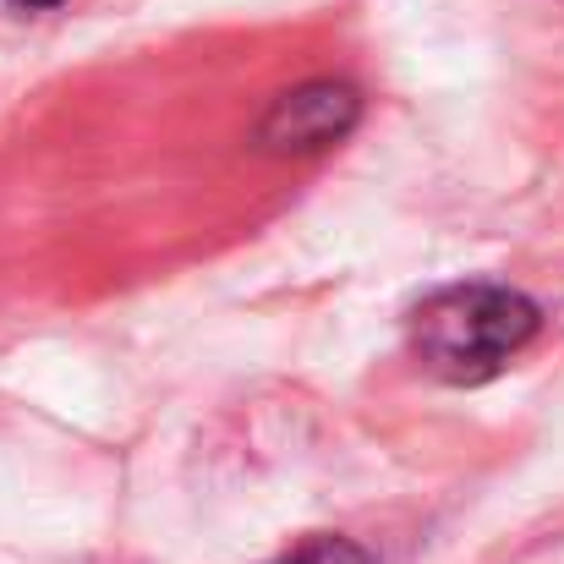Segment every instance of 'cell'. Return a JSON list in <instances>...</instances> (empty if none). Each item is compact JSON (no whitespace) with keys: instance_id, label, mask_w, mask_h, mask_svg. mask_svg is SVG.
<instances>
[{"instance_id":"6da1fadb","label":"cell","mask_w":564,"mask_h":564,"mask_svg":"<svg viewBox=\"0 0 564 564\" xmlns=\"http://www.w3.org/2000/svg\"><path fill=\"white\" fill-rule=\"evenodd\" d=\"M538 335V307L510 285H449L416 307V351L455 383L499 373Z\"/></svg>"},{"instance_id":"7a4b0ae2","label":"cell","mask_w":564,"mask_h":564,"mask_svg":"<svg viewBox=\"0 0 564 564\" xmlns=\"http://www.w3.org/2000/svg\"><path fill=\"white\" fill-rule=\"evenodd\" d=\"M357 94L346 83H307L296 94H280L258 127V143L263 149H280V154H307V149H329L340 143L351 127H357Z\"/></svg>"},{"instance_id":"3957f363","label":"cell","mask_w":564,"mask_h":564,"mask_svg":"<svg viewBox=\"0 0 564 564\" xmlns=\"http://www.w3.org/2000/svg\"><path fill=\"white\" fill-rule=\"evenodd\" d=\"M17 6H55V0H17Z\"/></svg>"}]
</instances>
